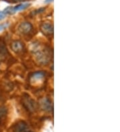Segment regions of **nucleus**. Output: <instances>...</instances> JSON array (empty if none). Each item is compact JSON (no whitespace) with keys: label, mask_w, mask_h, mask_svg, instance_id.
<instances>
[{"label":"nucleus","mask_w":120,"mask_h":132,"mask_svg":"<svg viewBox=\"0 0 120 132\" xmlns=\"http://www.w3.org/2000/svg\"><path fill=\"white\" fill-rule=\"evenodd\" d=\"M34 52H36V59L39 63L42 64H46L49 62L50 57L45 52L38 50V47L37 48H34Z\"/></svg>","instance_id":"nucleus-1"},{"label":"nucleus","mask_w":120,"mask_h":132,"mask_svg":"<svg viewBox=\"0 0 120 132\" xmlns=\"http://www.w3.org/2000/svg\"><path fill=\"white\" fill-rule=\"evenodd\" d=\"M23 104L27 110H29L31 111H34L37 108V104L35 101L29 97H27L23 99Z\"/></svg>","instance_id":"nucleus-2"},{"label":"nucleus","mask_w":120,"mask_h":132,"mask_svg":"<svg viewBox=\"0 0 120 132\" xmlns=\"http://www.w3.org/2000/svg\"><path fill=\"white\" fill-rule=\"evenodd\" d=\"M32 29V26L29 22L21 23L18 27V30L21 34H27Z\"/></svg>","instance_id":"nucleus-3"},{"label":"nucleus","mask_w":120,"mask_h":132,"mask_svg":"<svg viewBox=\"0 0 120 132\" xmlns=\"http://www.w3.org/2000/svg\"><path fill=\"white\" fill-rule=\"evenodd\" d=\"M40 103H41V106H42V109L45 111H50L53 109L52 103L50 102V100H48L47 98L42 99Z\"/></svg>","instance_id":"nucleus-4"},{"label":"nucleus","mask_w":120,"mask_h":132,"mask_svg":"<svg viewBox=\"0 0 120 132\" xmlns=\"http://www.w3.org/2000/svg\"><path fill=\"white\" fill-rule=\"evenodd\" d=\"M42 29L44 34L47 35L52 34L53 33V26L50 23H45L42 26Z\"/></svg>","instance_id":"nucleus-5"},{"label":"nucleus","mask_w":120,"mask_h":132,"mask_svg":"<svg viewBox=\"0 0 120 132\" xmlns=\"http://www.w3.org/2000/svg\"><path fill=\"white\" fill-rule=\"evenodd\" d=\"M44 78V74L42 72L35 73L31 78V81L33 83H39L42 81Z\"/></svg>","instance_id":"nucleus-6"},{"label":"nucleus","mask_w":120,"mask_h":132,"mask_svg":"<svg viewBox=\"0 0 120 132\" xmlns=\"http://www.w3.org/2000/svg\"><path fill=\"white\" fill-rule=\"evenodd\" d=\"M27 128V124L24 121H19L14 126L13 129L15 132H23Z\"/></svg>","instance_id":"nucleus-7"},{"label":"nucleus","mask_w":120,"mask_h":132,"mask_svg":"<svg viewBox=\"0 0 120 132\" xmlns=\"http://www.w3.org/2000/svg\"><path fill=\"white\" fill-rule=\"evenodd\" d=\"M11 47L15 52H19L23 49V45L19 41H15L12 44Z\"/></svg>","instance_id":"nucleus-8"},{"label":"nucleus","mask_w":120,"mask_h":132,"mask_svg":"<svg viewBox=\"0 0 120 132\" xmlns=\"http://www.w3.org/2000/svg\"><path fill=\"white\" fill-rule=\"evenodd\" d=\"M30 5L29 3H21V4H19V5H16V6L13 7V11L16 12V11H22V10H26V8H27Z\"/></svg>","instance_id":"nucleus-9"},{"label":"nucleus","mask_w":120,"mask_h":132,"mask_svg":"<svg viewBox=\"0 0 120 132\" xmlns=\"http://www.w3.org/2000/svg\"><path fill=\"white\" fill-rule=\"evenodd\" d=\"M7 110L4 106L0 107V121H3L6 118Z\"/></svg>","instance_id":"nucleus-10"},{"label":"nucleus","mask_w":120,"mask_h":132,"mask_svg":"<svg viewBox=\"0 0 120 132\" xmlns=\"http://www.w3.org/2000/svg\"><path fill=\"white\" fill-rule=\"evenodd\" d=\"M7 50L5 48V44L2 42H0V55H4L6 53Z\"/></svg>","instance_id":"nucleus-11"},{"label":"nucleus","mask_w":120,"mask_h":132,"mask_svg":"<svg viewBox=\"0 0 120 132\" xmlns=\"http://www.w3.org/2000/svg\"><path fill=\"white\" fill-rule=\"evenodd\" d=\"M9 26V23H3L0 24V31H2L4 29H7Z\"/></svg>","instance_id":"nucleus-12"},{"label":"nucleus","mask_w":120,"mask_h":132,"mask_svg":"<svg viewBox=\"0 0 120 132\" xmlns=\"http://www.w3.org/2000/svg\"><path fill=\"white\" fill-rule=\"evenodd\" d=\"M5 15H6L4 13V12H3V11H0V21H1V20H2V19H4L5 17Z\"/></svg>","instance_id":"nucleus-13"},{"label":"nucleus","mask_w":120,"mask_h":132,"mask_svg":"<svg viewBox=\"0 0 120 132\" xmlns=\"http://www.w3.org/2000/svg\"><path fill=\"white\" fill-rule=\"evenodd\" d=\"M53 2V0H45V3H51V2Z\"/></svg>","instance_id":"nucleus-14"},{"label":"nucleus","mask_w":120,"mask_h":132,"mask_svg":"<svg viewBox=\"0 0 120 132\" xmlns=\"http://www.w3.org/2000/svg\"><path fill=\"white\" fill-rule=\"evenodd\" d=\"M13 2H21V1H24V0H12Z\"/></svg>","instance_id":"nucleus-15"},{"label":"nucleus","mask_w":120,"mask_h":132,"mask_svg":"<svg viewBox=\"0 0 120 132\" xmlns=\"http://www.w3.org/2000/svg\"><path fill=\"white\" fill-rule=\"evenodd\" d=\"M27 132H30V131H27Z\"/></svg>","instance_id":"nucleus-16"}]
</instances>
